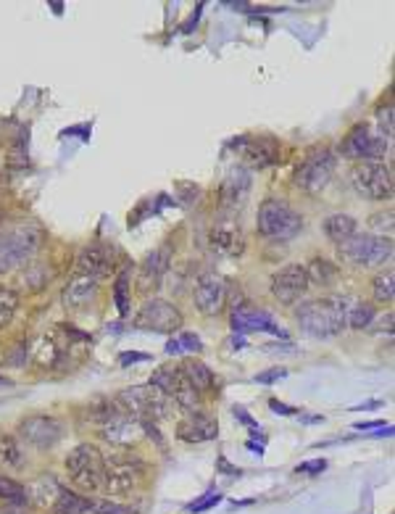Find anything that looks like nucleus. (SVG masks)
<instances>
[{"instance_id":"603ef678","label":"nucleus","mask_w":395,"mask_h":514,"mask_svg":"<svg viewBox=\"0 0 395 514\" xmlns=\"http://www.w3.org/2000/svg\"><path fill=\"white\" fill-rule=\"evenodd\" d=\"M0 222H3V212H0Z\"/></svg>"},{"instance_id":"6e6552de","label":"nucleus","mask_w":395,"mask_h":514,"mask_svg":"<svg viewBox=\"0 0 395 514\" xmlns=\"http://www.w3.org/2000/svg\"><path fill=\"white\" fill-rule=\"evenodd\" d=\"M132 324L138 330H145V333L171 335L182 327V314H179V309L174 303L164 301V298H153V301H148L140 309Z\"/></svg>"},{"instance_id":"0eeeda50","label":"nucleus","mask_w":395,"mask_h":514,"mask_svg":"<svg viewBox=\"0 0 395 514\" xmlns=\"http://www.w3.org/2000/svg\"><path fill=\"white\" fill-rule=\"evenodd\" d=\"M351 185L358 195H364L369 201H385L393 195V174L385 164L379 161H364L351 171Z\"/></svg>"},{"instance_id":"f3484780","label":"nucleus","mask_w":395,"mask_h":514,"mask_svg":"<svg viewBox=\"0 0 395 514\" xmlns=\"http://www.w3.org/2000/svg\"><path fill=\"white\" fill-rule=\"evenodd\" d=\"M248 195H250V171L243 169V166H235L229 171L224 182H221V190H219V198H221V212H240L245 206Z\"/></svg>"},{"instance_id":"c03bdc74","label":"nucleus","mask_w":395,"mask_h":514,"mask_svg":"<svg viewBox=\"0 0 395 514\" xmlns=\"http://www.w3.org/2000/svg\"><path fill=\"white\" fill-rule=\"evenodd\" d=\"M11 174H13L11 171V161H0V190L11 185Z\"/></svg>"},{"instance_id":"f03ea898","label":"nucleus","mask_w":395,"mask_h":514,"mask_svg":"<svg viewBox=\"0 0 395 514\" xmlns=\"http://www.w3.org/2000/svg\"><path fill=\"white\" fill-rule=\"evenodd\" d=\"M42 245V230L30 222L0 230V274H8L35 259Z\"/></svg>"},{"instance_id":"58836bf2","label":"nucleus","mask_w":395,"mask_h":514,"mask_svg":"<svg viewBox=\"0 0 395 514\" xmlns=\"http://www.w3.org/2000/svg\"><path fill=\"white\" fill-rule=\"evenodd\" d=\"M282 377H287V369H282V367H274V369H267V372L256 374V383L272 385V383H276V380H282Z\"/></svg>"},{"instance_id":"ddd939ff","label":"nucleus","mask_w":395,"mask_h":514,"mask_svg":"<svg viewBox=\"0 0 395 514\" xmlns=\"http://www.w3.org/2000/svg\"><path fill=\"white\" fill-rule=\"evenodd\" d=\"M19 435L27 441V443L37 446V448H50L56 446L63 438V424L56 420V417H30L19 424Z\"/></svg>"},{"instance_id":"a18cd8bd","label":"nucleus","mask_w":395,"mask_h":514,"mask_svg":"<svg viewBox=\"0 0 395 514\" xmlns=\"http://www.w3.org/2000/svg\"><path fill=\"white\" fill-rule=\"evenodd\" d=\"M150 356L148 353H121V367H127V364H135V362H148Z\"/></svg>"},{"instance_id":"7c9ffc66","label":"nucleus","mask_w":395,"mask_h":514,"mask_svg":"<svg viewBox=\"0 0 395 514\" xmlns=\"http://www.w3.org/2000/svg\"><path fill=\"white\" fill-rule=\"evenodd\" d=\"M171 398H174V401L179 403V409H185V412H195L198 403H200V393H198L195 388L185 380V374H182V380H179L177 391H174Z\"/></svg>"},{"instance_id":"2eb2a0df","label":"nucleus","mask_w":395,"mask_h":514,"mask_svg":"<svg viewBox=\"0 0 395 514\" xmlns=\"http://www.w3.org/2000/svg\"><path fill=\"white\" fill-rule=\"evenodd\" d=\"M343 151L353 159H382L387 153V140L382 135H372L366 124H358L343 140Z\"/></svg>"},{"instance_id":"a878e982","label":"nucleus","mask_w":395,"mask_h":514,"mask_svg":"<svg viewBox=\"0 0 395 514\" xmlns=\"http://www.w3.org/2000/svg\"><path fill=\"white\" fill-rule=\"evenodd\" d=\"M90 512V498L71 494L66 488H61V496L53 504V514H87Z\"/></svg>"},{"instance_id":"79ce46f5","label":"nucleus","mask_w":395,"mask_h":514,"mask_svg":"<svg viewBox=\"0 0 395 514\" xmlns=\"http://www.w3.org/2000/svg\"><path fill=\"white\" fill-rule=\"evenodd\" d=\"M372 227L375 230H393V212L387 214H377V216H372Z\"/></svg>"},{"instance_id":"de8ad7c7","label":"nucleus","mask_w":395,"mask_h":514,"mask_svg":"<svg viewBox=\"0 0 395 514\" xmlns=\"http://www.w3.org/2000/svg\"><path fill=\"white\" fill-rule=\"evenodd\" d=\"M269 406H272L274 412H279V414H296V409H293V406H287V403L276 401V398H272V401H269Z\"/></svg>"},{"instance_id":"e433bc0d","label":"nucleus","mask_w":395,"mask_h":514,"mask_svg":"<svg viewBox=\"0 0 395 514\" xmlns=\"http://www.w3.org/2000/svg\"><path fill=\"white\" fill-rule=\"evenodd\" d=\"M87 514H135L129 506L114 504V501H90Z\"/></svg>"},{"instance_id":"3c124183","label":"nucleus","mask_w":395,"mask_h":514,"mask_svg":"<svg viewBox=\"0 0 395 514\" xmlns=\"http://www.w3.org/2000/svg\"><path fill=\"white\" fill-rule=\"evenodd\" d=\"M0 385H11V380L8 377H0Z\"/></svg>"},{"instance_id":"393cba45","label":"nucleus","mask_w":395,"mask_h":514,"mask_svg":"<svg viewBox=\"0 0 395 514\" xmlns=\"http://www.w3.org/2000/svg\"><path fill=\"white\" fill-rule=\"evenodd\" d=\"M324 232L329 240L340 245V243L348 240L351 235H356V219L353 216H348V214H332V216H327L324 219Z\"/></svg>"},{"instance_id":"9b49d317","label":"nucleus","mask_w":395,"mask_h":514,"mask_svg":"<svg viewBox=\"0 0 395 514\" xmlns=\"http://www.w3.org/2000/svg\"><path fill=\"white\" fill-rule=\"evenodd\" d=\"M224 298H227V283H224V277H219L217 272H206L198 277L195 290H193V301H195V309L203 317H214V314L221 312Z\"/></svg>"},{"instance_id":"bb28decb","label":"nucleus","mask_w":395,"mask_h":514,"mask_svg":"<svg viewBox=\"0 0 395 514\" xmlns=\"http://www.w3.org/2000/svg\"><path fill=\"white\" fill-rule=\"evenodd\" d=\"M27 496L35 498V504H48V501L56 504V498L61 496V485L53 480V475H42L40 480H35V485L30 488Z\"/></svg>"},{"instance_id":"49530a36","label":"nucleus","mask_w":395,"mask_h":514,"mask_svg":"<svg viewBox=\"0 0 395 514\" xmlns=\"http://www.w3.org/2000/svg\"><path fill=\"white\" fill-rule=\"evenodd\" d=\"M179 345H182V348H193V351H198V348H200V341H198L195 335H182V338H179Z\"/></svg>"},{"instance_id":"a19ab883","label":"nucleus","mask_w":395,"mask_h":514,"mask_svg":"<svg viewBox=\"0 0 395 514\" xmlns=\"http://www.w3.org/2000/svg\"><path fill=\"white\" fill-rule=\"evenodd\" d=\"M379 127H382V132H385L382 137L390 140V137H393V106H387V109L379 111Z\"/></svg>"},{"instance_id":"b1692460","label":"nucleus","mask_w":395,"mask_h":514,"mask_svg":"<svg viewBox=\"0 0 395 514\" xmlns=\"http://www.w3.org/2000/svg\"><path fill=\"white\" fill-rule=\"evenodd\" d=\"M179 372L185 374V380L195 388L198 393H203V391H208L214 385V372L203 362H198V359H185Z\"/></svg>"},{"instance_id":"4468645a","label":"nucleus","mask_w":395,"mask_h":514,"mask_svg":"<svg viewBox=\"0 0 395 514\" xmlns=\"http://www.w3.org/2000/svg\"><path fill=\"white\" fill-rule=\"evenodd\" d=\"M114 248L106 243H90L77 256V274H87L92 280L109 277L114 269Z\"/></svg>"},{"instance_id":"c756f323","label":"nucleus","mask_w":395,"mask_h":514,"mask_svg":"<svg viewBox=\"0 0 395 514\" xmlns=\"http://www.w3.org/2000/svg\"><path fill=\"white\" fill-rule=\"evenodd\" d=\"M337 274V267H332L329 262L324 259H314V262L306 267V277H308V285L311 283H322V285H329L335 280Z\"/></svg>"},{"instance_id":"aec40b11","label":"nucleus","mask_w":395,"mask_h":514,"mask_svg":"<svg viewBox=\"0 0 395 514\" xmlns=\"http://www.w3.org/2000/svg\"><path fill=\"white\" fill-rule=\"evenodd\" d=\"M95 295H98V280H92L87 274H74L61 293V301L69 312H82Z\"/></svg>"},{"instance_id":"dca6fc26","label":"nucleus","mask_w":395,"mask_h":514,"mask_svg":"<svg viewBox=\"0 0 395 514\" xmlns=\"http://www.w3.org/2000/svg\"><path fill=\"white\" fill-rule=\"evenodd\" d=\"M232 151L248 161L250 166H258V169H264V166H272V164L279 161V148H276L274 140H269V137H237L232 142Z\"/></svg>"},{"instance_id":"f704fd0d","label":"nucleus","mask_w":395,"mask_h":514,"mask_svg":"<svg viewBox=\"0 0 395 514\" xmlns=\"http://www.w3.org/2000/svg\"><path fill=\"white\" fill-rule=\"evenodd\" d=\"M0 464H3V467H19L21 464L19 446H16V441L6 433H0Z\"/></svg>"},{"instance_id":"9d476101","label":"nucleus","mask_w":395,"mask_h":514,"mask_svg":"<svg viewBox=\"0 0 395 514\" xmlns=\"http://www.w3.org/2000/svg\"><path fill=\"white\" fill-rule=\"evenodd\" d=\"M335 156L329 151H322L306 159V161L300 164L296 169V182L298 190H306V192H319L322 188H327V182L332 180V174H335Z\"/></svg>"},{"instance_id":"5701e85b","label":"nucleus","mask_w":395,"mask_h":514,"mask_svg":"<svg viewBox=\"0 0 395 514\" xmlns=\"http://www.w3.org/2000/svg\"><path fill=\"white\" fill-rule=\"evenodd\" d=\"M169 262H171V248L169 245H161L158 251H153L142 262V267H140V290H150V288H156L158 283H161V277L166 274L169 269Z\"/></svg>"},{"instance_id":"c9c22d12","label":"nucleus","mask_w":395,"mask_h":514,"mask_svg":"<svg viewBox=\"0 0 395 514\" xmlns=\"http://www.w3.org/2000/svg\"><path fill=\"white\" fill-rule=\"evenodd\" d=\"M114 298H116V309L124 317L129 312V272H121L114 285Z\"/></svg>"},{"instance_id":"37998d69","label":"nucleus","mask_w":395,"mask_h":514,"mask_svg":"<svg viewBox=\"0 0 395 514\" xmlns=\"http://www.w3.org/2000/svg\"><path fill=\"white\" fill-rule=\"evenodd\" d=\"M235 417H237V420H240V422H245L248 427H250V430H253V435H256V438H258V435H261V427H258V424L253 422V420H250V417H248V412H245V409H237V406H235Z\"/></svg>"},{"instance_id":"a211bd4d","label":"nucleus","mask_w":395,"mask_h":514,"mask_svg":"<svg viewBox=\"0 0 395 514\" xmlns=\"http://www.w3.org/2000/svg\"><path fill=\"white\" fill-rule=\"evenodd\" d=\"M219 435L217 420L208 412H190L182 422L177 424V438L185 443H206Z\"/></svg>"},{"instance_id":"f8f14e48","label":"nucleus","mask_w":395,"mask_h":514,"mask_svg":"<svg viewBox=\"0 0 395 514\" xmlns=\"http://www.w3.org/2000/svg\"><path fill=\"white\" fill-rule=\"evenodd\" d=\"M306 290H308L306 267H300V264H290V267L279 269L272 277V295L279 303H296L300 295H306Z\"/></svg>"},{"instance_id":"8fccbe9b","label":"nucleus","mask_w":395,"mask_h":514,"mask_svg":"<svg viewBox=\"0 0 395 514\" xmlns=\"http://www.w3.org/2000/svg\"><path fill=\"white\" fill-rule=\"evenodd\" d=\"M166 353H171V356L182 353V345H179V341H169L166 343Z\"/></svg>"},{"instance_id":"6ab92c4d","label":"nucleus","mask_w":395,"mask_h":514,"mask_svg":"<svg viewBox=\"0 0 395 514\" xmlns=\"http://www.w3.org/2000/svg\"><path fill=\"white\" fill-rule=\"evenodd\" d=\"M208 248L219 256H240V253L245 251V238H243V232L240 227L232 222H221V224H214L211 232H208Z\"/></svg>"},{"instance_id":"1a4fd4ad","label":"nucleus","mask_w":395,"mask_h":514,"mask_svg":"<svg viewBox=\"0 0 395 514\" xmlns=\"http://www.w3.org/2000/svg\"><path fill=\"white\" fill-rule=\"evenodd\" d=\"M142 477V464L138 459H103V488L111 496L129 494Z\"/></svg>"},{"instance_id":"cd10ccee","label":"nucleus","mask_w":395,"mask_h":514,"mask_svg":"<svg viewBox=\"0 0 395 514\" xmlns=\"http://www.w3.org/2000/svg\"><path fill=\"white\" fill-rule=\"evenodd\" d=\"M179 380H182V372H179V369L161 367V369H158V372L150 377V385H153V388H158V391L166 396V398H171V396H174V391H177Z\"/></svg>"},{"instance_id":"39448f33","label":"nucleus","mask_w":395,"mask_h":514,"mask_svg":"<svg viewBox=\"0 0 395 514\" xmlns=\"http://www.w3.org/2000/svg\"><path fill=\"white\" fill-rule=\"evenodd\" d=\"M66 472L79 491H85V494L100 491L103 488V454L98 451V446L79 443L77 448H71L66 456Z\"/></svg>"},{"instance_id":"c85d7f7f","label":"nucleus","mask_w":395,"mask_h":514,"mask_svg":"<svg viewBox=\"0 0 395 514\" xmlns=\"http://www.w3.org/2000/svg\"><path fill=\"white\" fill-rule=\"evenodd\" d=\"M372 293H375V301L377 303H393V295H395V274H393V269H387V272L377 274L375 283H372Z\"/></svg>"},{"instance_id":"4c0bfd02","label":"nucleus","mask_w":395,"mask_h":514,"mask_svg":"<svg viewBox=\"0 0 395 514\" xmlns=\"http://www.w3.org/2000/svg\"><path fill=\"white\" fill-rule=\"evenodd\" d=\"M219 501H221V494H217V491H211V494H206L203 498H198V501H193V504H188V512H208L211 506H217Z\"/></svg>"},{"instance_id":"20e7f679","label":"nucleus","mask_w":395,"mask_h":514,"mask_svg":"<svg viewBox=\"0 0 395 514\" xmlns=\"http://www.w3.org/2000/svg\"><path fill=\"white\" fill-rule=\"evenodd\" d=\"M300 227H303V216L287 201L269 198V201L261 203L256 216V230L264 238H269V240H290L300 232Z\"/></svg>"},{"instance_id":"7ed1b4c3","label":"nucleus","mask_w":395,"mask_h":514,"mask_svg":"<svg viewBox=\"0 0 395 514\" xmlns=\"http://www.w3.org/2000/svg\"><path fill=\"white\" fill-rule=\"evenodd\" d=\"M337 253L351 267H379L393 256V240L372 232H356L337 245Z\"/></svg>"},{"instance_id":"423d86ee","label":"nucleus","mask_w":395,"mask_h":514,"mask_svg":"<svg viewBox=\"0 0 395 514\" xmlns=\"http://www.w3.org/2000/svg\"><path fill=\"white\" fill-rule=\"evenodd\" d=\"M121 406L129 417H135L140 422H156L169 417V398L150 383L121 391Z\"/></svg>"},{"instance_id":"4be33fe9","label":"nucleus","mask_w":395,"mask_h":514,"mask_svg":"<svg viewBox=\"0 0 395 514\" xmlns=\"http://www.w3.org/2000/svg\"><path fill=\"white\" fill-rule=\"evenodd\" d=\"M142 435H145V427H142V422H140V420H135V417H129L127 412L103 427V438H106L109 443H116V446L138 443Z\"/></svg>"},{"instance_id":"473e14b6","label":"nucleus","mask_w":395,"mask_h":514,"mask_svg":"<svg viewBox=\"0 0 395 514\" xmlns=\"http://www.w3.org/2000/svg\"><path fill=\"white\" fill-rule=\"evenodd\" d=\"M0 498L8 504H27V488L6 475H0Z\"/></svg>"},{"instance_id":"ea45409f","label":"nucleus","mask_w":395,"mask_h":514,"mask_svg":"<svg viewBox=\"0 0 395 514\" xmlns=\"http://www.w3.org/2000/svg\"><path fill=\"white\" fill-rule=\"evenodd\" d=\"M327 470V459H314V462H303L298 464V475H319Z\"/></svg>"},{"instance_id":"2f4dec72","label":"nucleus","mask_w":395,"mask_h":514,"mask_svg":"<svg viewBox=\"0 0 395 514\" xmlns=\"http://www.w3.org/2000/svg\"><path fill=\"white\" fill-rule=\"evenodd\" d=\"M16 312H19V293L11 288H0V327L11 324Z\"/></svg>"},{"instance_id":"f257e3e1","label":"nucleus","mask_w":395,"mask_h":514,"mask_svg":"<svg viewBox=\"0 0 395 514\" xmlns=\"http://www.w3.org/2000/svg\"><path fill=\"white\" fill-rule=\"evenodd\" d=\"M296 319L306 335L327 341V338L340 335L348 327V306L343 298H319V301L300 303Z\"/></svg>"},{"instance_id":"412c9836","label":"nucleus","mask_w":395,"mask_h":514,"mask_svg":"<svg viewBox=\"0 0 395 514\" xmlns=\"http://www.w3.org/2000/svg\"><path fill=\"white\" fill-rule=\"evenodd\" d=\"M232 330L235 333H272V335H279V338H287V333L282 327H276L274 319L264 312H256V309H235L232 314Z\"/></svg>"},{"instance_id":"72a5a7b5","label":"nucleus","mask_w":395,"mask_h":514,"mask_svg":"<svg viewBox=\"0 0 395 514\" xmlns=\"http://www.w3.org/2000/svg\"><path fill=\"white\" fill-rule=\"evenodd\" d=\"M375 319V306L372 303H356L353 309H348V327L364 330Z\"/></svg>"},{"instance_id":"09e8293b","label":"nucleus","mask_w":395,"mask_h":514,"mask_svg":"<svg viewBox=\"0 0 395 514\" xmlns=\"http://www.w3.org/2000/svg\"><path fill=\"white\" fill-rule=\"evenodd\" d=\"M382 422H356V430H379Z\"/></svg>"}]
</instances>
